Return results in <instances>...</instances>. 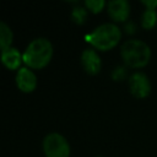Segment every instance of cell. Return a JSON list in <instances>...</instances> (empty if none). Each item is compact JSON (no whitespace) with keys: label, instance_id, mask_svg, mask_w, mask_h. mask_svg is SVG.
I'll use <instances>...</instances> for the list:
<instances>
[{"label":"cell","instance_id":"6da1fadb","mask_svg":"<svg viewBox=\"0 0 157 157\" xmlns=\"http://www.w3.org/2000/svg\"><path fill=\"white\" fill-rule=\"evenodd\" d=\"M22 58L31 70L44 69L53 58V45L47 38H36L26 47Z\"/></svg>","mask_w":157,"mask_h":157},{"label":"cell","instance_id":"7a4b0ae2","mask_svg":"<svg viewBox=\"0 0 157 157\" xmlns=\"http://www.w3.org/2000/svg\"><path fill=\"white\" fill-rule=\"evenodd\" d=\"M121 39V31L115 23H102L86 36V42L99 52L112 50Z\"/></svg>","mask_w":157,"mask_h":157},{"label":"cell","instance_id":"3957f363","mask_svg":"<svg viewBox=\"0 0 157 157\" xmlns=\"http://www.w3.org/2000/svg\"><path fill=\"white\" fill-rule=\"evenodd\" d=\"M120 55L125 66L131 69H141L150 63L151 49L144 40L129 39L121 45Z\"/></svg>","mask_w":157,"mask_h":157},{"label":"cell","instance_id":"277c9868","mask_svg":"<svg viewBox=\"0 0 157 157\" xmlns=\"http://www.w3.org/2000/svg\"><path fill=\"white\" fill-rule=\"evenodd\" d=\"M43 152L45 157H69V141L61 134L50 132L43 140Z\"/></svg>","mask_w":157,"mask_h":157},{"label":"cell","instance_id":"5b68a950","mask_svg":"<svg viewBox=\"0 0 157 157\" xmlns=\"http://www.w3.org/2000/svg\"><path fill=\"white\" fill-rule=\"evenodd\" d=\"M128 83H129L131 94L136 98H140V99L146 98L151 92V82L144 72L132 74L129 77Z\"/></svg>","mask_w":157,"mask_h":157},{"label":"cell","instance_id":"8992f818","mask_svg":"<svg viewBox=\"0 0 157 157\" xmlns=\"http://www.w3.org/2000/svg\"><path fill=\"white\" fill-rule=\"evenodd\" d=\"M15 81L17 88L25 93H31L37 87V76L33 70L27 66H22L17 70Z\"/></svg>","mask_w":157,"mask_h":157},{"label":"cell","instance_id":"52a82bcc","mask_svg":"<svg viewBox=\"0 0 157 157\" xmlns=\"http://www.w3.org/2000/svg\"><path fill=\"white\" fill-rule=\"evenodd\" d=\"M81 65L88 75H97L102 67V60L93 48H87L81 54Z\"/></svg>","mask_w":157,"mask_h":157},{"label":"cell","instance_id":"ba28073f","mask_svg":"<svg viewBox=\"0 0 157 157\" xmlns=\"http://www.w3.org/2000/svg\"><path fill=\"white\" fill-rule=\"evenodd\" d=\"M107 11L114 22H125L130 15V4L126 0H112L107 4Z\"/></svg>","mask_w":157,"mask_h":157},{"label":"cell","instance_id":"9c48e42d","mask_svg":"<svg viewBox=\"0 0 157 157\" xmlns=\"http://www.w3.org/2000/svg\"><path fill=\"white\" fill-rule=\"evenodd\" d=\"M1 61L6 69L18 70L21 67V63H23V58L17 48L11 47V48L1 52Z\"/></svg>","mask_w":157,"mask_h":157},{"label":"cell","instance_id":"30bf717a","mask_svg":"<svg viewBox=\"0 0 157 157\" xmlns=\"http://www.w3.org/2000/svg\"><path fill=\"white\" fill-rule=\"evenodd\" d=\"M12 40H13V33H12L11 28L5 22H0V48H1V52L11 48Z\"/></svg>","mask_w":157,"mask_h":157},{"label":"cell","instance_id":"8fae6325","mask_svg":"<svg viewBox=\"0 0 157 157\" xmlns=\"http://www.w3.org/2000/svg\"><path fill=\"white\" fill-rule=\"evenodd\" d=\"M157 25V11L151 9H145L141 16V27L144 29H152Z\"/></svg>","mask_w":157,"mask_h":157},{"label":"cell","instance_id":"7c38bea8","mask_svg":"<svg viewBox=\"0 0 157 157\" xmlns=\"http://www.w3.org/2000/svg\"><path fill=\"white\" fill-rule=\"evenodd\" d=\"M87 15H88V10L85 6H76L72 9L71 20L76 25H83L87 20Z\"/></svg>","mask_w":157,"mask_h":157},{"label":"cell","instance_id":"4fadbf2b","mask_svg":"<svg viewBox=\"0 0 157 157\" xmlns=\"http://www.w3.org/2000/svg\"><path fill=\"white\" fill-rule=\"evenodd\" d=\"M105 6H107V2L104 0H86L85 1V7L94 15L99 13Z\"/></svg>","mask_w":157,"mask_h":157},{"label":"cell","instance_id":"5bb4252c","mask_svg":"<svg viewBox=\"0 0 157 157\" xmlns=\"http://www.w3.org/2000/svg\"><path fill=\"white\" fill-rule=\"evenodd\" d=\"M126 66H117L112 71V78L114 81H123L126 78Z\"/></svg>","mask_w":157,"mask_h":157},{"label":"cell","instance_id":"9a60e30c","mask_svg":"<svg viewBox=\"0 0 157 157\" xmlns=\"http://www.w3.org/2000/svg\"><path fill=\"white\" fill-rule=\"evenodd\" d=\"M141 4L146 7V9H151V10H156L157 7V0H142Z\"/></svg>","mask_w":157,"mask_h":157},{"label":"cell","instance_id":"2e32d148","mask_svg":"<svg viewBox=\"0 0 157 157\" xmlns=\"http://www.w3.org/2000/svg\"><path fill=\"white\" fill-rule=\"evenodd\" d=\"M125 31H126V33L132 34L135 32V25L132 22H128V25H125Z\"/></svg>","mask_w":157,"mask_h":157},{"label":"cell","instance_id":"e0dca14e","mask_svg":"<svg viewBox=\"0 0 157 157\" xmlns=\"http://www.w3.org/2000/svg\"><path fill=\"white\" fill-rule=\"evenodd\" d=\"M98 157H102V156H98Z\"/></svg>","mask_w":157,"mask_h":157}]
</instances>
